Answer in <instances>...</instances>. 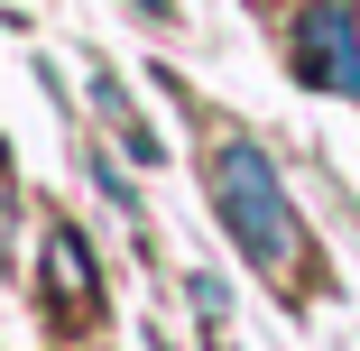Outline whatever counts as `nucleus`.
Here are the masks:
<instances>
[{
  "label": "nucleus",
  "mask_w": 360,
  "mask_h": 351,
  "mask_svg": "<svg viewBox=\"0 0 360 351\" xmlns=\"http://www.w3.org/2000/svg\"><path fill=\"white\" fill-rule=\"evenodd\" d=\"M212 203H222L231 241H240L259 268H296V213H286V185H277V167L250 148V139H222V148H212Z\"/></svg>",
  "instance_id": "f257e3e1"
},
{
  "label": "nucleus",
  "mask_w": 360,
  "mask_h": 351,
  "mask_svg": "<svg viewBox=\"0 0 360 351\" xmlns=\"http://www.w3.org/2000/svg\"><path fill=\"white\" fill-rule=\"evenodd\" d=\"M93 102H102V120L120 129V148H129V158H158V129H148V120H139V111H129V93H120L111 75L93 84Z\"/></svg>",
  "instance_id": "20e7f679"
},
{
  "label": "nucleus",
  "mask_w": 360,
  "mask_h": 351,
  "mask_svg": "<svg viewBox=\"0 0 360 351\" xmlns=\"http://www.w3.org/2000/svg\"><path fill=\"white\" fill-rule=\"evenodd\" d=\"M296 75L360 102V10H351V0H314V10H296Z\"/></svg>",
  "instance_id": "f03ea898"
},
{
  "label": "nucleus",
  "mask_w": 360,
  "mask_h": 351,
  "mask_svg": "<svg viewBox=\"0 0 360 351\" xmlns=\"http://www.w3.org/2000/svg\"><path fill=\"white\" fill-rule=\"evenodd\" d=\"M139 10H167V0H139Z\"/></svg>",
  "instance_id": "39448f33"
},
{
  "label": "nucleus",
  "mask_w": 360,
  "mask_h": 351,
  "mask_svg": "<svg viewBox=\"0 0 360 351\" xmlns=\"http://www.w3.org/2000/svg\"><path fill=\"white\" fill-rule=\"evenodd\" d=\"M46 268H56V296L93 305V250H84L75 231H56V241H46Z\"/></svg>",
  "instance_id": "7ed1b4c3"
}]
</instances>
